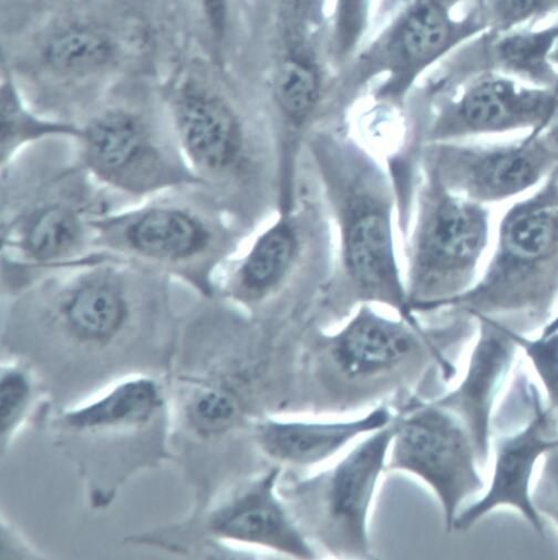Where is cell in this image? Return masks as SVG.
<instances>
[{
  "label": "cell",
  "mask_w": 558,
  "mask_h": 560,
  "mask_svg": "<svg viewBox=\"0 0 558 560\" xmlns=\"http://www.w3.org/2000/svg\"><path fill=\"white\" fill-rule=\"evenodd\" d=\"M0 174L2 295L99 255L94 221L119 206L80 164L73 138L36 142Z\"/></svg>",
  "instance_id": "obj_2"
},
{
  "label": "cell",
  "mask_w": 558,
  "mask_h": 560,
  "mask_svg": "<svg viewBox=\"0 0 558 560\" xmlns=\"http://www.w3.org/2000/svg\"><path fill=\"white\" fill-rule=\"evenodd\" d=\"M44 425L95 512L109 510L143 474L174 463L171 407L162 373L118 377L54 407Z\"/></svg>",
  "instance_id": "obj_3"
},
{
  "label": "cell",
  "mask_w": 558,
  "mask_h": 560,
  "mask_svg": "<svg viewBox=\"0 0 558 560\" xmlns=\"http://www.w3.org/2000/svg\"><path fill=\"white\" fill-rule=\"evenodd\" d=\"M79 130L76 124L36 115L25 107L12 86H4L0 166L36 142L57 137L76 138Z\"/></svg>",
  "instance_id": "obj_22"
},
{
  "label": "cell",
  "mask_w": 558,
  "mask_h": 560,
  "mask_svg": "<svg viewBox=\"0 0 558 560\" xmlns=\"http://www.w3.org/2000/svg\"><path fill=\"white\" fill-rule=\"evenodd\" d=\"M94 225L98 254L163 273L207 299L252 235L202 184L112 210Z\"/></svg>",
  "instance_id": "obj_5"
},
{
  "label": "cell",
  "mask_w": 558,
  "mask_h": 560,
  "mask_svg": "<svg viewBox=\"0 0 558 560\" xmlns=\"http://www.w3.org/2000/svg\"><path fill=\"white\" fill-rule=\"evenodd\" d=\"M46 62L63 74L94 72L110 63L115 56L111 39L87 26H73L55 34L44 51Z\"/></svg>",
  "instance_id": "obj_23"
},
{
  "label": "cell",
  "mask_w": 558,
  "mask_h": 560,
  "mask_svg": "<svg viewBox=\"0 0 558 560\" xmlns=\"http://www.w3.org/2000/svg\"><path fill=\"white\" fill-rule=\"evenodd\" d=\"M554 177H555L556 189H557V192H558V166H557V168L554 172Z\"/></svg>",
  "instance_id": "obj_32"
},
{
  "label": "cell",
  "mask_w": 558,
  "mask_h": 560,
  "mask_svg": "<svg viewBox=\"0 0 558 560\" xmlns=\"http://www.w3.org/2000/svg\"><path fill=\"white\" fill-rule=\"evenodd\" d=\"M55 407L51 394L28 361L3 354L0 364V454L13 450L20 436L36 423L45 424Z\"/></svg>",
  "instance_id": "obj_21"
},
{
  "label": "cell",
  "mask_w": 558,
  "mask_h": 560,
  "mask_svg": "<svg viewBox=\"0 0 558 560\" xmlns=\"http://www.w3.org/2000/svg\"><path fill=\"white\" fill-rule=\"evenodd\" d=\"M80 164L120 208L201 184L190 170L171 119L158 122L129 106L105 108L79 124Z\"/></svg>",
  "instance_id": "obj_11"
},
{
  "label": "cell",
  "mask_w": 558,
  "mask_h": 560,
  "mask_svg": "<svg viewBox=\"0 0 558 560\" xmlns=\"http://www.w3.org/2000/svg\"><path fill=\"white\" fill-rule=\"evenodd\" d=\"M492 429L490 482L480 499L459 513L451 533L467 532L496 510L511 509L543 536L545 524L532 500L533 479L544 455L558 447V418L536 390L519 410L497 415Z\"/></svg>",
  "instance_id": "obj_15"
},
{
  "label": "cell",
  "mask_w": 558,
  "mask_h": 560,
  "mask_svg": "<svg viewBox=\"0 0 558 560\" xmlns=\"http://www.w3.org/2000/svg\"><path fill=\"white\" fill-rule=\"evenodd\" d=\"M168 113L192 173L253 234L280 208L278 143L250 127L227 100L200 84L179 88Z\"/></svg>",
  "instance_id": "obj_6"
},
{
  "label": "cell",
  "mask_w": 558,
  "mask_h": 560,
  "mask_svg": "<svg viewBox=\"0 0 558 560\" xmlns=\"http://www.w3.org/2000/svg\"><path fill=\"white\" fill-rule=\"evenodd\" d=\"M476 7L488 31L496 33L532 28L547 16L558 13V0H477Z\"/></svg>",
  "instance_id": "obj_25"
},
{
  "label": "cell",
  "mask_w": 558,
  "mask_h": 560,
  "mask_svg": "<svg viewBox=\"0 0 558 560\" xmlns=\"http://www.w3.org/2000/svg\"><path fill=\"white\" fill-rule=\"evenodd\" d=\"M558 331V312L555 314V316L550 319V322L547 324V326L541 331V336H548L550 334H554Z\"/></svg>",
  "instance_id": "obj_30"
},
{
  "label": "cell",
  "mask_w": 558,
  "mask_h": 560,
  "mask_svg": "<svg viewBox=\"0 0 558 560\" xmlns=\"http://www.w3.org/2000/svg\"><path fill=\"white\" fill-rule=\"evenodd\" d=\"M283 467L273 465L231 487H221L179 521L130 535L131 547L185 557L222 558L261 549L295 559H317L282 491Z\"/></svg>",
  "instance_id": "obj_8"
},
{
  "label": "cell",
  "mask_w": 558,
  "mask_h": 560,
  "mask_svg": "<svg viewBox=\"0 0 558 560\" xmlns=\"http://www.w3.org/2000/svg\"><path fill=\"white\" fill-rule=\"evenodd\" d=\"M209 21L215 28H221L224 19L225 0H200Z\"/></svg>",
  "instance_id": "obj_29"
},
{
  "label": "cell",
  "mask_w": 558,
  "mask_h": 560,
  "mask_svg": "<svg viewBox=\"0 0 558 560\" xmlns=\"http://www.w3.org/2000/svg\"><path fill=\"white\" fill-rule=\"evenodd\" d=\"M0 516V560L49 558L4 513Z\"/></svg>",
  "instance_id": "obj_28"
},
{
  "label": "cell",
  "mask_w": 558,
  "mask_h": 560,
  "mask_svg": "<svg viewBox=\"0 0 558 560\" xmlns=\"http://www.w3.org/2000/svg\"><path fill=\"white\" fill-rule=\"evenodd\" d=\"M393 422L359 440L328 469L282 492L312 544L335 557L373 558L370 516L387 472Z\"/></svg>",
  "instance_id": "obj_12"
},
{
  "label": "cell",
  "mask_w": 558,
  "mask_h": 560,
  "mask_svg": "<svg viewBox=\"0 0 558 560\" xmlns=\"http://www.w3.org/2000/svg\"><path fill=\"white\" fill-rule=\"evenodd\" d=\"M305 144L337 228L335 271L325 294L341 288L355 304L384 305L415 319L395 248L388 175L358 143L318 135Z\"/></svg>",
  "instance_id": "obj_4"
},
{
  "label": "cell",
  "mask_w": 558,
  "mask_h": 560,
  "mask_svg": "<svg viewBox=\"0 0 558 560\" xmlns=\"http://www.w3.org/2000/svg\"><path fill=\"white\" fill-rule=\"evenodd\" d=\"M297 191L290 211L261 230L224 267L215 296L254 316L324 294L335 270L324 202Z\"/></svg>",
  "instance_id": "obj_9"
},
{
  "label": "cell",
  "mask_w": 558,
  "mask_h": 560,
  "mask_svg": "<svg viewBox=\"0 0 558 560\" xmlns=\"http://www.w3.org/2000/svg\"><path fill=\"white\" fill-rule=\"evenodd\" d=\"M422 155L454 194L489 206L539 187L558 166V124L508 142L429 143Z\"/></svg>",
  "instance_id": "obj_14"
},
{
  "label": "cell",
  "mask_w": 558,
  "mask_h": 560,
  "mask_svg": "<svg viewBox=\"0 0 558 560\" xmlns=\"http://www.w3.org/2000/svg\"><path fill=\"white\" fill-rule=\"evenodd\" d=\"M476 329V319L463 313H454L446 327L426 329L418 319L390 316L375 304L364 303L344 326L324 337L322 345L341 375L364 381L390 373L423 352L449 361L448 349L473 339Z\"/></svg>",
  "instance_id": "obj_16"
},
{
  "label": "cell",
  "mask_w": 558,
  "mask_h": 560,
  "mask_svg": "<svg viewBox=\"0 0 558 560\" xmlns=\"http://www.w3.org/2000/svg\"><path fill=\"white\" fill-rule=\"evenodd\" d=\"M198 298L163 273L97 255L2 295L3 354L31 362L54 402L71 404L130 373L164 374Z\"/></svg>",
  "instance_id": "obj_1"
},
{
  "label": "cell",
  "mask_w": 558,
  "mask_h": 560,
  "mask_svg": "<svg viewBox=\"0 0 558 560\" xmlns=\"http://www.w3.org/2000/svg\"><path fill=\"white\" fill-rule=\"evenodd\" d=\"M557 40L558 23L542 30L486 31L465 51L466 78L498 73L535 88H558V71L550 60Z\"/></svg>",
  "instance_id": "obj_20"
},
{
  "label": "cell",
  "mask_w": 558,
  "mask_h": 560,
  "mask_svg": "<svg viewBox=\"0 0 558 560\" xmlns=\"http://www.w3.org/2000/svg\"><path fill=\"white\" fill-rule=\"evenodd\" d=\"M276 102L294 125H301L318 98V80L306 65L288 60L278 71L275 83Z\"/></svg>",
  "instance_id": "obj_24"
},
{
  "label": "cell",
  "mask_w": 558,
  "mask_h": 560,
  "mask_svg": "<svg viewBox=\"0 0 558 560\" xmlns=\"http://www.w3.org/2000/svg\"><path fill=\"white\" fill-rule=\"evenodd\" d=\"M482 467L465 425L434 399L395 415L387 472L407 474L425 485L441 508L448 533L470 499L485 492Z\"/></svg>",
  "instance_id": "obj_13"
},
{
  "label": "cell",
  "mask_w": 558,
  "mask_h": 560,
  "mask_svg": "<svg viewBox=\"0 0 558 560\" xmlns=\"http://www.w3.org/2000/svg\"><path fill=\"white\" fill-rule=\"evenodd\" d=\"M470 82L429 130L426 144L513 132L538 135L558 124V88H535L498 73Z\"/></svg>",
  "instance_id": "obj_17"
},
{
  "label": "cell",
  "mask_w": 558,
  "mask_h": 560,
  "mask_svg": "<svg viewBox=\"0 0 558 560\" xmlns=\"http://www.w3.org/2000/svg\"><path fill=\"white\" fill-rule=\"evenodd\" d=\"M554 172L502 215L495 250L485 270L448 311L488 316L529 336L542 331L555 316L558 192Z\"/></svg>",
  "instance_id": "obj_7"
},
{
  "label": "cell",
  "mask_w": 558,
  "mask_h": 560,
  "mask_svg": "<svg viewBox=\"0 0 558 560\" xmlns=\"http://www.w3.org/2000/svg\"><path fill=\"white\" fill-rule=\"evenodd\" d=\"M550 60H551L554 67L556 68V70L558 71V40L551 51Z\"/></svg>",
  "instance_id": "obj_31"
},
{
  "label": "cell",
  "mask_w": 558,
  "mask_h": 560,
  "mask_svg": "<svg viewBox=\"0 0 558 560\" xmlns=\"http://www.w3.org/2000/svg\"><path fill=\"white\" fill-rule=\"evenodd\" d=\"M474 318L477 330L464 374L458 385L434 401L465 425L485 467L490 459L498 397L520 348L514 330L488 316Z\"/></svg>",
  "instance_id": "obj_18"
},
{
  "label": "cell",
  "mask_w": 558,
  "mask_h": 560,
  "mask_svg": "<svg viewBox=\"0 0 558 560\" xmlns=\"http://www.w3.org/2000/svg\"><path fill=\"white\" fill-rule=\"evenodd\" d=\"M514 338L539 378L547 408L558 418V331L537 338L514 331Z\"/></svg>",
  "instance_id": "obj_26"
},
{
  "label": "cell",
  "mask_w": 558,
  "mask_h": 560,
  "mask_svg": "<svg viewBox=\"0 0 558 560\" xmlns=\"http://www.w3.org/2000/svg\"><path fill=\"white\" fill-rule=\"evenodd\" d=\"M394 412L385 406L343 420H297L268 417L251 428L258 450L280 466L311 468L346 452L363 438L391 424Z\"/></svg>",
  "instance_id": "obj_19"
},
{
  "label": "cell",
  "mask_w": 558,
  "mask_h": 560,
  "mask_svg": "<svg viewBox=\"0 0 558 560\" xmlns=\"http://www.w3.org/2000/svg\"><path fill=\"white\" fill-rule=\"evenodd\" d=\"M532 500L542 520L558 529V447L542 458L532 488Z\"/></svg>",
  "instance_id": "obj_27"
},
{
  "label": "cell",
  "mask_w": 558,
  "mask_h": 560,
  "mask_svg": "<svg viewBox=\"0 0 558 560\" xmlns=\"http://www.w3.org/2000/svg\"><path fill=\"white\" fill-rule=\"evenodd\" d=\"M422 167L405 272L414 314L448 310L475 284L491 232L487 206L454 194Z\"/></svg>",
  "instance_id": "obj_10"
}]
</instances>
